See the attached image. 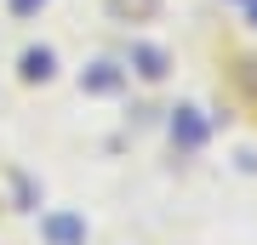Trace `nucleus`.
<instances>
[{"label":"nucleus","instance_id":"20e7f679","mask_svg":"<svg viewBox=\"0 0 257 245\" xmlns=\"http://www.w3.org/2000/svg\"><path fill=\"white\" fill-rule=\"evenodd\" d=\"M52 52H46V46H35V52H23V80H52Z\"/></svg>","mask_w":257,"mask_h":245},{"label":"nucleus","instance_id":"423d86ee","mask_svg":"<svg viewBox=\"0 0 257 245\" xmlns=\"http://www.w3.org/2000/svg\"><path fill=\"white\" fill-rule=\"evenodd\" d=\"M35 6H46V0H12V12H35Z\"/></svg>","mask_w":257,"mask_h":245},{"label":"nucleus","instance_id":"f257e3e1","mask_svg":"<svg viewBox=\"0 0 257 245\" xmlns=\"http://www.w3.org/2000/svg\"><path fill=\"white\" fill-rule=\"evenodd\" d=\"M40 234H46L52 245H86V222H80V217H69V211H57V217L40 222Z\"/></svg>","mask_w":257,"mask_h":245},{"label":"nucleus","instance_id":"f03ea898","mask_svg":"<svg viewBox=\"0 0 257 245\" xmlns=\"http://www.w3.org/2000/svg\"><path fill=\"white\" fill-rule=\"evenodd\" d=\"M132 63H138L143 80H160V74H166V52H160V46H132Z\"/></svg>","mask_w":257,"mask_h":245},{"label":"nucleus","instance_id":"39448f33","mask_svg":"<svg viewBox=\"0 0 257 245\" xmlns=\"http://www.w3.org/2000/svg\"><path fill=\"white\" fill-rule=\"evenodd\" d=\"M86 91H120V69L114 63H97L92 74H86Z\"/></svg>","mask_w":257,"mask_h":245},{"label":"nucleus","instance_id":"7ed1b4c3","mask_svg":"<svg viewBox=\"0 0 257 245\" xmlns=\"http://www.w3.org/2000/svg\"><path fill=\"white\" fill-rule=\"evenodd\" d=\"M172 137L183 148H200V137H206V126L194 120V109H177V120H172Z\"/></svg>","mask_w":257,"mask_h":245},{"label":"nucleus","instance_id":"0eeeda50","mask_svg":"<svg viewBox=\"0 0 257 245\" xmlns=\"http://www.w3.org/2000/svg\"><path fill=\"white\" fill-rule=\"evenodd\" d=\"M251 18H257V0H251Z\"/></svg>","mask_w":257,"mask_h":245}]
</instances>
